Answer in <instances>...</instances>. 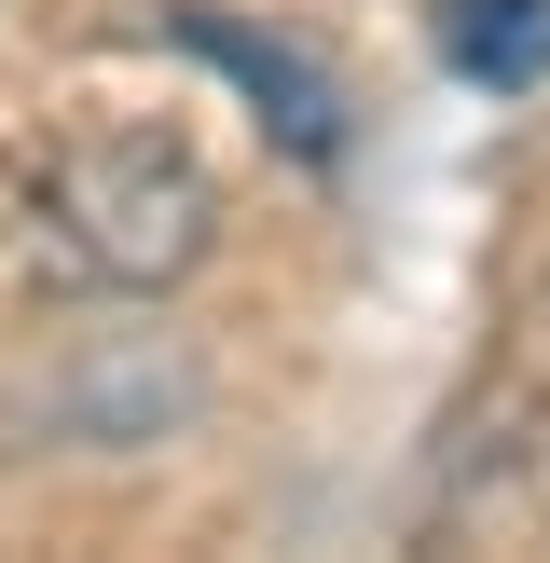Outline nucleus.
Returning <instances> with one entry per match:
<instances>
[{"mask_svg": "<svg viewBox=\"0 0 550 563\" xmlns=\"http://www.w3.org/2000/svg\"><path fill=\"white\" fill-rule=\"evenodd\" d=\"M152 42H193V55H220V69L262 97V124L289 137L302 165H330L344 152V82L317 69L302 42H262V27H234V14H152Z\"/></svg>", "mask_w": 550, "mask_h": 563, "instance_id": "f03ea898", "label": "nucleus"}, {"mask_svg": "<svg viewBox=\"0 0 550 563\" xmlns=\"http://www.w3.org/2000/svg\"><path fill=\"white\" fill-rule=\"evenodd\" d=\"M440 55L495 97H522V82H550V0H440Z\"/></svg>", "mask_w": 550, "mask_h": 563, "instance_id": "7ed1b4c3", "label": "nucleus"}, {"mask_svg": "<svg viewBox=\"0 0 550 563\" xmlns=\"http://www.w3.org/2000/svg\"><path fill=\"white\" fill-rule=\"evenodd\" d=\"M28 247H42L55 289L152 302L220 247V179H207V152L179 124H82L28 179Z\"/></svg>", "mask_w": 550, "mask_h": 563, "instance_id": "f257e3e1", "label": "nucleus"}]
</instances>
